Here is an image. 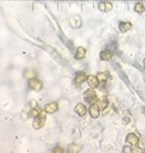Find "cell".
Listing matches in <instances>:
<instances>
[{"mask_svg":"<svg viewBox=\"0 0 145 153\" xmlns=\"http://www.w3.org/2000/svg\"><path fill=\"white\" fill-rule=\"evenodd\" d=\"M45 121H46V114L45 112H40L38 116H36L33 119L32 126H33V129H41L42 126L45 125Z\"/></svg>","mask_w":145,"mask_h":153,"instance_id":"cell-1","label":"cell"},{"mask_svg":"<svg viewBox=\"0 0 145 153\" xmlns=\"http://www.w3.org/2000/svg\"><path fill=\"white\" fill-rule=\"evenodd\" d=\"M84 98H85L91 105L97 103V102H98V98H97V93L94 92V88L87 89L85 92H84Z\"/></svg>","mask_w":145,"mask_h":153,"instance_id":"cell-2","label":"cell"},{"mask_svg":"<svg viewBox=\"0 0 145 153\" xmlns=\"http://www.w3.org/2000/svg\"><path fill=\"white\" fill-rule=\"evenodd\" d=\"M28 84H29V87L33 89V91H41L42 89V82H41L40 79L35 78V76L28 80Z\"/></svg>","mask_w":145,"mask_h":153,"instance_id":"cell-3","label":"cell"},{"mask_svg":"<svg viewBox=\"0 0 145 153\" xmlns=\"http://www.w3.org/2000/svg\"><path fill=\"white\" fill-rule=\"evenodd\" d=\"M126 140H127V143L130 146H134V147H136V146H139V142H140V139H139V137L136 135L135 133H130L127 137H126Z\"/></svg>","mask_w":145,"mask_h":153,"instance_id":"cell-4","label":"cell"},{"mask_svg":"<svg viewBox=\"0 0 145 153\" xmlns=\"http://www.w3.org/2000/svg\"><path fill=\"white\" fill-rule=\"evenodd\" d=\"M89 114H91V116L93 117V119H97L98 116L101 115V108H99V106H98L97 103H93V105H91V107H89Z\"/></svg>","mask_w":145,"mask_h":153,"instance_id":"cell-5","label":"cell"},{"mask_svg":"<svg viewBox=\"0 0 145 153\" xmlns=\"http://www.w3.org/2000/svg\"><path fill=\"white\" fill-rule=\"evenodd\" d=\"M87 82H88V84H89L91 88H98L99 87V84H101V82L98 80V78L96 75H89L87 78Z\"/></svg>","mask_w":145,"mask_h":153,"instance_id":"cell-6","label":"cell"},{"mask_svg":"<svg viewBox=\"0 0 145 153\" xmlns=\"http://www.w3.org/2000/svg\"><path fill=\"white\" fill-rule=\"evenodd\" d=\"M57 108H59L57 103H56V102H50V103H47L45 106V111L47 114H54V112L57 111Z\"/></svg>","mask_w":145,"mask_h":153,"instance_id":"cell-7","label":"cell"},{"mask_svg":"<svg viewBox=\"0 0 145 153\" xmlns=\"http://www.w3.org/2000/svg\"><path fill=\"white\" fill-rule=\"evenodd\" d=\"M87 74L85 73H78L77 76H75V79H74V83H75L77 85H80L82 83L84 82H87Z\"/></svg>","mask_w":145,"mask_h":153,"instance_id":"cell-8","label":"cell"},{"mask_svg":"<svg viewBox=\"0 0 145 153\" xmlns=\"http://www.w3.org/2000/svg\"><path fill=\"white\" fill-rule=\"evenodd\" d=\"M87 107L84 106V103H78L77 105V107H75V112L79 115L80 117H83V116H85V114H87Z\"/></svg>","mask_w":145,"mask_h":153,"instance_id":"cell-9","label":"cell"},{"mask_svg":"<svg viewBox=\"0 0 145 153\" xmlns=\"http://www.w3.org/2000/svg\"><path fill=\"white\" fill-rule=\"evenodd\" d=\"M85 54H87V50H85V47H83V46H80V47H78L77 49V51H75V57L77 59H84V56H85Z\"/></svg>","mask_w":145,"mask_h":153,"instance_id":"cell-10","label":"cell"},{"mask_svg":"<svg viewBox=\"0 0 145 153\" xmlns=\"http://www.w3.org/2000/svg\"><path fill=\"white\" fill-rule=\"evenodd\" d=\"M112 4L111 3H99L98 4V8H99V10H102V12H110V10H112Z\"/></svg>","mask_w":145,"mask_h":153,"instance_id":"cell-11","label":"cell"},{"mask_svg":"<svg viewBox=\"0 0 145 153\" xmlns=\"http://www.w3.org/2000/svg\"><path fill=\"white\" fill-rule=\"evenodd\" d=\"M119 27H120V31L125 33V32H127V31L131 30L132 26H131V23H130V22H121Z\"/></svg>","mask_w":145,"mask_h":153,"instance_id":"cell-12","label":"cell"},{"mask_svg":"<svg viewBox=\"0 0 145 153\" xmlns=\"http://www.w3.org/2000/svg\"><path fill=\"white\" fill-rule=\"evenodd\" d=\"M99 57H101L102 60H105V61L111 60V59H112V52H111V51H108V50H105V51H102V52H101Z\"/></svg>","mask_w":145,"mask_h":153,"instance_id":"cell-13","label":"cell"},{"mask_svg":"<svg viewBox=\"0 0 145 153\" xmlns=\"http://www.w3.org/2000/svg\"><path fill=\"white\" fill-rule=\"evenodd\" d=\"M82 149V146L80 144H70L68 147V152L69 153H77Z\"/></svg>","mask_w":145,"mask_h":153,"instance_id":"cell-14","label":"cell"},{"mask_svg":"<svg viewBox=\"0 0 145 153\" xmlns=\"http://www.w3.org/2000/svg\"><path fill=\"white\" fill-rule=\"evenodd\" d=\"M135 12L139 13V14H143L145 12V7L143 3H136L135 4Z\"/></svg>","mask_w":145,"mask_h":153,"instance_id":"cell-15","label":"cell"},{"mask_svg":"<svg viewBox=\"0 0 145 153\" xmlns=\"http://www.w3.org/2000/svg\"><path fill=\"white\" fill-rule=\"evenodd\" d=\"M97 105L99 106V108L105 110V108H107V106H108V100H107V98H102V100H99V101H98Z\"/></svg>","mask_w":145,"mask_h":153,"instance_id":"cell-16","label":"cell"},{"mask_svg":"<svg viewBox=\"0 0 145 153\" xmlns=\"http://www.w3.org/2000/svg\"><path fill=\"white\" fill-rule=\"evenodd\" d=\"M97 78L101 83H105V82H107V79H108V74L107 73H99L97 75Z\"/></svg>","mask_w":145,"mask_h":153,"instance_id":"cell-17","label":"cell"},{"mask_svg":"<svg viewBox=\"0 0 145 153\" xmlns=\"http://www.w3.org/2000/svg\"><path fill=\"white\" fill-rule=\"evenodd\" d=\"M40 115V111L37 110L36 107H32L31 110H29V116H32V117H36V116H38Z\"/></svg>","mask_w":145,"mask_h":153,"instance_id":"cell-18","label":"cell"},{"mask_svg":"<svg viewBox=\"0 0 145 153\" xmlns=\"http://www.w3.org/2000/svg\"><path fill=\"white\" fill-rule=\"evenodd\" d=\"M139 146H140V149H141V151H145V137L139 142Z\"/></svg>","mask_w":145,"mask_h":153,"instance_id":"cell-19","label":"cell"},{"mask_svg":"<svg viewBox=\"0 0 145 153\" xmlns=\"http://www.w3.org/2000/svg\"><path fill=\"white\" fill-rule=\"evenodd\" d=\"M124 152L130 153V152H132V148L131 147H124Z\"/></svg>","mask_w":145,"mask_h":153,"instance_id":"cell-20","label":"cell"},{"mask_svg":"<svg viewBox=\"0 0 145 153\" xmlns=\"http://www.w3.org/2000/svg\"><path fill=\"white\" fill-rule=\"evenodd\" d=\"M56 152H64V149L60 147H56V148H54V153H56Z\"/></svg>","mask_w":145,"mask_h":153,"instance_id":"cell-21","label":"cell"},{"mask_svg":"<svg viewBox=\"0 0 145 153\" xmlns=\"http://www.w3.org/2000/svg\"><path fill=\"white\" fill-rule=\"evenodd\" d=\"M32 107H37V102L36 101H32Z\"/></svg>","mask_w":145,"mask_h":153,"instance_id":"cell-22","label":"cell"},{"mask_svg":"<svg viewBox=\"0 0 145 153\" xmlns=\"http://www.w3.org/2000/svg\"><path fill=\"white\" fill-rule=\"evenodd\" d=\"M144 66H145V59H144Z\"/></svg>","mask_w":145,"mask_h":153,"instance_id":"cell-23","label":"cell"}]
</instances>
